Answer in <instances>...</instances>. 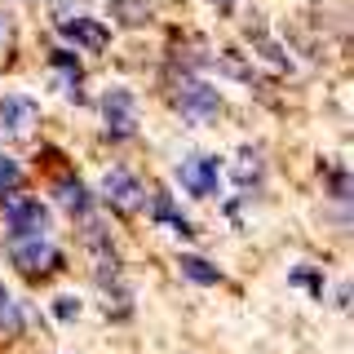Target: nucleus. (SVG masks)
Segmentation results:
<instances>
[{"label": "nucleus", "instance_id": "obj_1", "mask_svg": "<svg viewBox=\"0 0 354 354\" xmlns=\"http://www.w3.org/2000/svg\"><path fill=\"white\" fill-rule=\"evenodd\" d=\"M177 182H182L186 195L195 199H213L221 191V160L208 151H191L182 164H177Z\"/></svg>", "mask_w": 354, "mask_h": 354}, {"label": "nucleus", "instance_id": "obj_2", "mask_svg": "<svg viewBox=\"0 0 354 354\" xmlns=\"http://www.w3.org/2000/svg\"><path fill=\"white\" fill-rule=\"evenodd\" d=\"M102 129L111 142H124L138 133V97L129 93V88H106L102 93Z\"/></svg>", "mask_w": 354, "mask_h": 354}, {"label": "nucleus", "instance_id": "obj_3", "mask_svg": "<svg viewBox=\"0 0 354 354\" xmlns=\"http://www.w3.org/2000/svg\"><path fill=\"white\" fill-rule=\"evenodd\" d=\"M9 261H14L22 274H31V279H40V274L58 270L62 252L53 248V243L44 239V235H31V239H9Z\"/></svg>", "mask_w": 354, "mask_h": 354}, {"label": "nucleus", "instance_id": "obj_4", "mask_svg": "<svg viewBox=\"0 0 354 354\" xmlns=\"http://www.w3.org/2000/svg\"><path fill=\"white\" fill-rule=\"evenodd\" d=\"M177 111H182V120H191V124H213V120L221 115V97L217 88L208 80H182V88H177Z\"/></svg>", "mask_w": 354, "mask_h": 354}, {"label": "nucleus", "instance_id": "obj_5", "mask_svg": "<svg viewBox=\"0 0 354 354\" xmlns=\"http://www.w3.org/2000/svg\"><path fill=\"white\" fill-rule=\"evenodd\" d=\"M102 195H106V204L115 208V213H138V208L147 204V186H142V177L133 173V169H124V164L106 169Z\"/></svg>", "mask_w": 354, "mask_h": 354}, {"label": "nucleus", "instance_id": "obj_6", "mask_svg": "<svg viewBox=\"0 0 354 354\" xmlns=\"http://www.w3.org/2000/svg\"><path fill=\"white\" fill-rule=\"evenodd\" d=\"M44 226H49V213H44L40 199H31V195H9L5 199V230H9V239L44 235Z\"/></svg>", "mask_w": 354, "mask_h": 354}, {"label": "nucleus", "instance_id": "obj_7", "mask_svg": "<svg viewBox=\"0 0 354 354\" xmlns=\"http://www.w3.org/2000/svg\"><path fill=\"white\" fill-rule=\"evenodd\" d=\"M62 36H66V44H71V49H88V53H102L106 44H111V31H106L97 18H84V14L66 18V22H62Z\"/></svg>", "mask_w": 354, "mask_h": 354}, {"label": "nucleus", "instance_id": "obj_8", "mask_svg": "<svg viewBox=\"0 0 354 354\" xmlns=\"http://www.w3.org/2000/svg\"><path fill=\"white\" fill-rule=\"evenodd\" d=\"M53 195H58V204L71 217H88V213H93V195H88V186L75 173H62L58 182H53Z\"/></svg>", "mask_w": 354, "mask_h": 354}, {"label": "nucleus", "instance_id": "obj_9", "mask_svg": "<svg viewBox=\"0 0 354 354\" xmlns=\"http://www.w3.org/2000/svg\"><path fill=\"white\" fill-rule=\"evenodd\" d=\"M31 120H36V102L22 93H5L0 97V129L5 133H27Z\"/></svg>", "mask_w": 354, "mask_h": 354}, {"label": "nucleus", "instance_id": "obj_10", "mask_svg": "<svg viewBox=\"0 0 354 354\" xmlns=\"http://www.w3.org/2000/svg\"><path fill=\"white\" fill-rule=\"evenodd\" d=\"M266 182V151L261 147H239L235 151V186L239 191H252V186Z\"/></svg>", "mask_w": 354, "mask_h": 354}, {"label": "nucleus", "instance_id": "obj_11", "mask_svg": "<svg viewBox=\"0 0 354 354\" xmlns=\"http://www.w3.org/2000/svg\"><path fill=\"white\" fill-rule=\"evenodd\" d=\"M147 208H151V221H160V226H169L173 235H182V239H191V235H195V226H191V221L182 217V208H177V204H173V199L164 195V191H155V195L147 199Z\"/></svg>", "mask_w": 354, "mask_h": 354}, {"label": "nucleus", "instance_id": "obj_12", "mask_svg": "<svg viewBox=\"0 0 354 354\" xmlns=\"http://www.w3.org/2000/svg\"><path fill=\"white\" fill-rule=\"evenodd\" d=\"M177 270H182V279H191V283H199V288H217V283H226L221 266L204 261L199 252H182V257H177Z\"/></svg>", "mask_w": 354, "mask_h": 354}, {"label": "nucleus", "instance_id": "obj_13", "mask_svg": "<svg viewBox=\"0 0 354 354\" xmlns=\"http://www.w3.org/2000/svg\"><path fill=\"white\" fill-rule=\"evenodd\" d=\"M248 40H252V49H257L270 66H279V71H292V58H288V49H283V44L274 40L266 27H252V31H248Z\"/></svg>", "mask_w": 354, "mask_h": 354}, {"label": "nucleus", "instance_id": "obj_14", "mask_svg": "<svg viewBox=\"0 0 354 354\" xmlns=\"http://www.w3.org/2000/svg\"><path fill=\"white\" fill-rule=\"evenodd\" d=\"M49 66L62 75L66 84H75V88H80V80H84V66H80V58H75L71 49H49Z\"/></svg>", "mask_w": 354, "mask_h": 354}, {"label": "nucleus", "instance_id": "obj_15", "mask_svg": "<svg viewBox=\"0 0 354 354\" xmlns=\"http://www.w3.org/2000/svg\"><path fill=\"white\" fill-rule=\"evenodd\" d=\"M111 14L120 22H129V27H142V22L151 18V0H106Z\"/></svg>", "mask_w": 354, "mask_h": 354}, {"label": "nucleus", "instance_id": "obj_16", "mask_svg": "<svg viewBox=\"0 0 354 354\" xmlns=\"http://www.w3.org/2000/svg\"><path fill=\"white\" fill-rule=\"evenodd\" d=\"M288 283H297L301 288V292H310V297H324V270H319V266H292V270H288Z\"/></svg>", "mask_w": 354, "mask_h": 354}, {"label": "nucleus", "instance_id": "obj_17", "mask_svg": "<svg viewBox=\"0 0 354 354\" xmlns=\"http://www.w3.org/2000/svg\"><path fill=\"white\" fill-rule=\"evenodd\" d=\"M18 328H22V310H18L14 297H9V288L0 283V337H14Z\"/></svg>", "mask_w": 354, "mask_h": 354}, {"label": "nucleus", "instance_id": "obj_18", "mask_svg": "<svg viewBox=\"0 0 354 354\" xmlns=\"http://www.w3.org/2000/svg\"><path fill=\"white\" fill-rule=\"evenodd\" d=\"M217 66L230 75V80H239V84H252V80H257V71H252V66L243 62L239 53H226V49H221V53H217Z\"/></svg>", "mask_w": 354, "mask_h": 354}, {"label": "nucleus", "instance_id": "obj_19", "mask_svg": "<svg viewBox=\"0 0 354 354\" xmlns=\"http://www.w3.org/2000/svg\"><path fill=\"white\" fill-rule=\"evenodd\" d=\"M22 186V164L14 155H0V199H9Z\"/></svg>", "mask_w": 354, "mask_h": 354}, {"label": "nucleus", "instance_id": "obj_20", "mask_svg": "<svg viewBox=\"0 0 354 354\" xmlns=\"http://www.w3.org/2000/svg\"><path fill=\"white\" fill-rule=\"evenodd\" d=\"M319 173L328 177V191L337 195V199H346V195H350V182H346V169H341V164H324Z\"/></svg>", "mask_w": 354, "mask_h": 354}, {"label": "nucleus", "instance_id": "obj_21", "mask_svg": "<svg viewBox=\"0 0 354 354\" xmlns=\"http://www.w3.org/2000/svg\"><path fill=\"white\" fill-rule=\"evenodd\" d=\"M53 315L62 319V324H75L80 319V297H71V292H62L58 301H53Z\"/></svg>", "mask_w": 354, "mask_h": 354}, {"label": "nucleus", "instance_id": "obj_22", "mask_svg": "<svg viewBox=\"0 0 354 354\" xmlns=\"http://www.w3.org/2000/svg\"><path fill=\"white\" fill-rule=\"evenodd\" d=\"M208 5H213L217 14H230V9H235V0H208Z\"/></svg>", "mask_w": 354, "mask_h": 354}, {"label": "nucleus", "instance_id": "obj_23", "mask_svg": "<svg viewBox=\"0 0 354 354\" xmlns=\"http://www.w3.org/2000/svg\"><path fill=\"white\" fill-rule=\"evenodd\" d=\"M5 40H9V18L0 14V44H5Z\"/></svg>", "mask_w": 354, "mask_h": 354}, {"label": "nucleus", "instance_id": "obj_24", "mask_svg": "<svg viewBox=\"0 0 354 354\" xmlns=\"http://www.w3.org/2000/svg\"><path fill=\"white\" fill-rule=\"evenodd\" d=\"M44 5H53V9H62V5H71V0H44Z\"/></svg>", "mask_w": 354, "mask_h": 354}]
</instances>
